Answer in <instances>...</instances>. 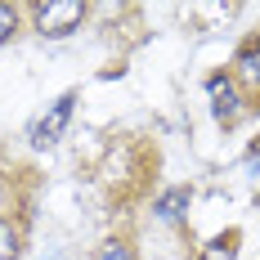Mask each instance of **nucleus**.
<instances>
[{
    "label": "nucleus",
    "mask_w": 260,
    "mask_h": 260,
    "mask_svg": "<svg viewBox=\"0 0 260 260\" xmlns=\"http://www.w3.org/2000/svg\"><path fill=\"white\" fill-rule=\"evenodd\" d=\"M85 14H90L85 0H31V5H27L31 31L45 36V41H63V36H72V31L85 23Z\"/></svg>",
    "instance_id": "obj_1"
},
{
    "label": "nucleus",
    "mask_w": 260,
    "mask_h": 260,
    "mask_svg": "<svg viewBox=\"0 0 260 260\" xmlns=\"http://www.w3.org/2000/svg\"><path fill=\"white\" fill-rule=\"evenodd\" d=\"M202 90H207V99H211V117H215L220 126H234L238 117H242V85L234 81L229 68H215V72L202 81Z\"/></svg>",
    "instance_id": "obj_2"
},
{
    "label": "nucleus",
    "mask_w": 260,
    "mask_h": 260,
    "mask_svg": "<svg viewBox=\"0 0 260 260\" xmlns=\"http://www.w3.org/2000/svg\"><path fill=\"white\" fill-rule=\"evenodd\" d=\"M72 112H77V94L68 90V94H58V99L31 121V148H54L58 135L68 130V121H72Z\"/></svg>",
    "instance_id": "obj_3"
},
{
    "label": "nucleus",
    "mask_w": 260,
    "mask_h": 260,
    "mask_svg": "<svg viewBox=\"0 0 260 260\" xmlns=\"http://www.w3.org/2000/svg\"><path fill=\"white\" fill-rule=\"evenodd\" d=\"M234 81L242 85V90H256L260 94V31H251V36H242L234 50Z\"/></svg>",
    "instance_id": "obj_4"
},
{
    "label": "nucleus",
    "mask_w": 260,
    "mask_h": 260,
    "mask_svg": "<svg viewBox=\"0 0 260 260\" xmlns=\"http://www.w3.org/2000/svg\"><path fill=\"white\" fill-rule=\"evenodd\" d=\"M188 188H166L161 198H157V220L161 224H171V229H180L184 224V215H188Z\"/></svg>",
    "instance_id": "obj_5"
},
{
    "label": "nucleus",
    "mask_w": 260,
    "mask_h": 260,
    "mask_svg": "<svg viewBox=\"0 0 260 260\" xmlns=\"http://www.w3.org/2000/svg\"><path fill=\"white\" fill-rule=\"evenodd\" d=\"M90 260H139V251H135V238L126 234H108L99 247H94V256Z\"/></svg>",
    "instance_id": "obj_6"
},
{
    "label": "nucleus",
    "mask_w": 260,
    "mask_h": 260,
    "mask_svg": "<svg viewBox=\"0 0 260 260\" xmlns=\"http://www.w3.org/2000/svg\"><path fill=\"white\" fill-rule=\"evenodd\" d=\"M23 256V234L9 215H0V260H18Z\"/></svg>",
    "instance_id": "obj_7"
},
{
    "label": "nucleus",
    "mask_w": 260,
    "mask_h": 260,
    "mask_svg": "<svg viewBox=\"0 0 260 260\" xmlns=\"http://www.w3.org/2000/svg\"><path fill=\"white\" fill-rule=\"evenodd\" d=\"M18 27H23V14H18L9 0H0V45H9V41L18 36Z\"/></svg>",
    "instance_id": "obj_8"
}]
</instances>
